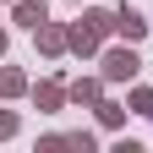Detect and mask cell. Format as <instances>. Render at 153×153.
I'll return each mask as SVG.
<instances>
[{
  "mask_svg": "<svg viewBox=\"0 0 153 153\" xmlns=\"http://www.w3.org/2000/svg\"><path fill=\"white\" fill-rule=\"evenodd\" d=\"M66 148H93V131H66Z\"/></svg>",
  "mask_w": 153,
  "mask_h": 153,
  "instance_id": "cell-12",
  "label": "cell"
},
{
  "mask_svg": "<svg viewBox=\"0 0 153 153\" xmlns=\"http://www.w3.org/2000/svg\"><path fill=\"white\" fill-rule=\"evenodd\" d=\"M137 71H142V55L131 44L126 49H104V71H99L104 82H137Z\"/></svg>",
  "mask_w": 153,
  "mask_h": 153,
  "instance_id": "cell-1",
  "label": "cell"
},
{
  "mask_svg": "<svg viewBox=\"0 0 153 153\" xmlns=\"http://www.w3.org/2000/svg\"><path fill=\"white\" fill-rule=\"evenodd\" d=\"M99 44H104V33H99V27H93L88 16H82V22L71 27V49H76V55H93V49H99Z\"/></svg>",
  "mask_w": 153,
  "mask_h": 153,
  "instance_id": "cell-3",
  "label": "cell"
},
{
  "mask_svg": "<svg viewBox=\"0 0 153 153\" xmlns=\"http://www.w3.org/2000/svg\"><path fill=\"white\" fill-rule=\"evenodd\" d=\"M137 115H153V88H131V99H126Z\"/></svg>",
  "mask_w": 153,
  "mask_h": 153,
  "instance_id": "cell-9",
  "label": "cell"
},
{
  "mask_svg": "<svg viewBox=\"0 0 153 153\" xmlns=\"http://www.w3.org/2000/svg\"><path fill=\"white\" fill-rule=\"evenodd\" d=\"M115 27H120V33H126V44H137V38L148 33V16H142V11H131V6H126V11H115Z\"/></svg>",
  "mask_w": 153,
  "mask_h": 153,
  "instance_id": "cell-5",
  "label": "cell"
},
{
  "mask_svg": "<svg viewBox=\"0 0 153 153\" xmlns=\"http://www.w3.org/2000/svg\"><path fill=\"white\" fill-rule=\"evenodd\" d=\"M16 22H22V27L49 22V6H44V0H16Z\"/></svg>",
  "mask_w": 153,
  "mask_h": 153,
  "instance_id": "cell-6",
  "label": "cell"
},
{
  "mask_svg": "<svg viewBox=\"0 0 153 153\" xmlns=\"http://www.w3.org/2000/svg\"><path fill=\"white\" fill-rule=\"evenodd\" d=\"M33 99H38V109H60L71 93H66L60 82H38V88H33Z\"/></svg>",
  "mask_w": 153,
  "mask_h": 153,
  "instance_id": "cell-7",
  "label": "cell"
},
{
  "mask_svg": "<svg viewBox=\"0 0 153 153\" xmlns=\"http://www.w3.org/2000/svg\"><path fill=\"white\" fill-rule=\"evenodd\" d=\"M16 93H27V76L22 71H0V99H16Z\"/></svg>",
  "mask_w": 153,
  "mask_h": 153,
  "instance_id": "cell-8",
  "label": "cell"
},
{
  "mask_svg": "<svg viewBox=\"0 0 153 153\" xmlns=\"http://www.w3.org/2000/svg\"><path fill=\"white\" fill-rule=\"evenodd\" d=\"M33 33H38V49H44V55H66V49H71V33L55 27V22H38Z\"/></svg>",
  "mask_w": 153,
  "mask_h": 153,
  "instance_id": "cell-2",
  "label": "cell"
},
{
  "mask_svg": "<svg viewBox=\"0 0 153 153\" xmlns=\"http://www.w3.org/2000/svg\"><path fill=\"white\" fill-rule=\"evenodd\" d=\"M99 120H104V126H120V120H126V104H99Z\"/></svg>",
  "mask_w": 153,
  "mask_h": 153,
  "instance_id": "cell-10",
  "label": "cell"
},
{
  "mask_svg": "<svg viewBox=\"0 0 153 153\" xmlns=\"http://www.w3.org/2000/svg\"><path fill=\"white\" fill-rule=\"evenodd\" d=\"M16 126H22V120H16L11 109H0V142H6V137H16Z\"/></svg>",
  "mask_w": 153,
  "mask_h": 153,
  "instance_id": "cell-11",
  "label": "cell"
},
{
  "mask_svg": "<svg viewBox=\"0 0 153 153\" xmlns=\"http://www.w3.org/2000/svg\"><path fill=\"white\" fill-rule=\"evenodd\" d=\"M0 55H6V27H0Z\"/></svg>",
  "mask_w": 153,
  "mask_h": 153,
  "instance_id": "cell-13",
  "label": "cell"
},
{
  "mask_svg": "<svg viewBox=\"0 0 153 153\" xmlns=\"http://www.w3.org/2000/svg\"><path fill=\"white\" fill-rule=\"evenodd\" d=\"M66 93H71V104H99V93H104V76H76Z\"/></svg>",
  "mask_w": 153,
  "mask_h": 153,
  "instance_id": "cell-4",
  "label": "cell"
}]
</instances>
